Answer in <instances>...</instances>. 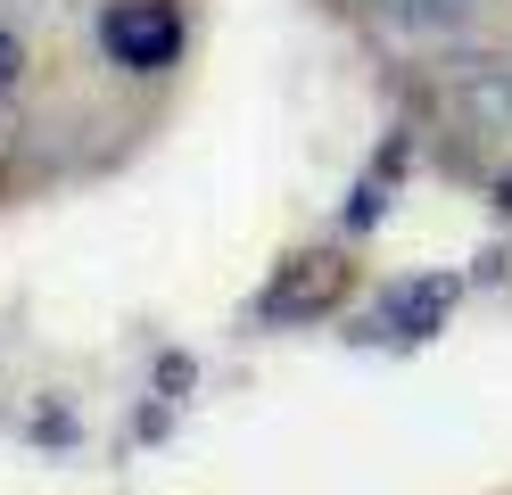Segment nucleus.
Masks as SVG:
<instances>
[{
    "label": "nucleus",
    "mask_w": 512,
    "mask_h": 495,
    "mask_svg": "<svg viewBox=\"0 0 512 495\" xmlns=\"http://www.w3.org/2000/svg\"><path fill=\"white\" fill-rule=\"evenodd\" d=\"M91 42H100V58L116 66V75H174L182 50H190V17L182 0H108L100 17H91Z\"/></svg>",
    "instance_id": "obj_1"
},
{
    "label": "nucleus",
    "mask_w": 512,
    "mask_h": 495,
    "mask_svg": "<svg viewBox=\"0 0 512 495\" xmlns=\"http://www.w3.org/2000/svg\"><path fill=\"white\" fill-rule=\"evenodd\" d=\"M347 297H356V264H347L339 248H306V256H281L273 281L256 289V322H273V330L331 322Z\"/></svg>",
    "instance_id": "obj_2"
},
{
    "label": "nucleus",
    "mask_w": 512,
    "mask_h": 495,
    "mask_svg": "<svg viewBox=\"0 0 512 495\" xmlns=\"http://www.w3.org/2000/svg\"><path fill=\"white\" fill-rule=\"evenodd\" d=\"M446 99L479 141H512V58H463L446 75Z\"/></svg>",
    "instance_id": "obj_3"
},
{
    "label": "nucleus",
    "mask_w": 512,
    "mask_h": 495,
    "mask_svg": "<svg viewBox=\"0 0 512 495\" xmlns=\"http://www.w3.org/2000/svg\"><path fill=\"white\" fill-rule=\"evenodd\" d=\"M504 0H389V25L405 42H471Z\"/></svg>",
    "instance_id": "obj_4"
},
{
    "label": "nucleus",
    "mask_w": 512,
    "mask_h": 495,
    "mask_svg": "<svg viewBox=\"0 0 512 495\" xmlns=\"http://www.w3.org/2000/svg\"><path fill=\"white\" fill-rule=\"evenodd\" d=\"M446 314H455V281H397L389 297H380L372 330L380 339H438Z\"/></svg>",
    "instance_id": "obj_5"
},
{
    "label": "nucleus",
    "mask_w": 512,
    "mask_h": 495,
    "mask_svg": "<svg viewBox=\"0 0 512 495\" xmlns=\"http://www.w3.org/2000/svg\"><path fill=\"white\" fill-rule=\"evenodd\" d=\"M389 190H397V141L380 149V165L356 182V198H347V231H372L380 215H389Z\"/></svg>",
    "instance_id": "obj_6"
},
{
    "label": "nucleus",
    "mask_w": 512,
    "mask_h": 495,
    "mask_svg": "<svg viewBox=\"0 0 512 495\" xmlns=\"http://www.w3.org/2000/svg\"><path fill=\"white\" fill-rule=\"evenodd\" d=\"M25 75H34V42H25L17 25H0V108L25 91Z\"/></svg>",
    "instance_id": "obj_7"
},
{
    "label": "nucleus",
    "mask_w": 512,
    "mask_h": 495,
    "mask_svg": "<svg viewBox=\"0 0 512 495\" xmlns=\"http://www.w3.org/2000/svg\"><path fill=\"white\" fill-rule=\"evenodd\" d=\"M488 198H496V215H512V157H504L496 174H488Z\"/></svg>",
    "instance_id": "obj_8"
},
{
    "label": "nucleus",
    "mask_w": 512,
    "mask_h": 495,
    "mask_svg": "<svg viewBox=\"0 0 512 495\" xmlns=\"http://www.w3.org/2000/svg\"><path fill=\"white\" fill-rule=\"evenodd\" d=\"M9 157H17V124L0 116V165H9Z\"/></svg>",
    "instance_id": "obj_9"
}]
</instances>
